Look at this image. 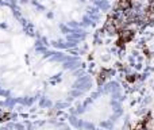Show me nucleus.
I'll use <instances>...</instances> for the list:
<instances>
[]
</instances>
